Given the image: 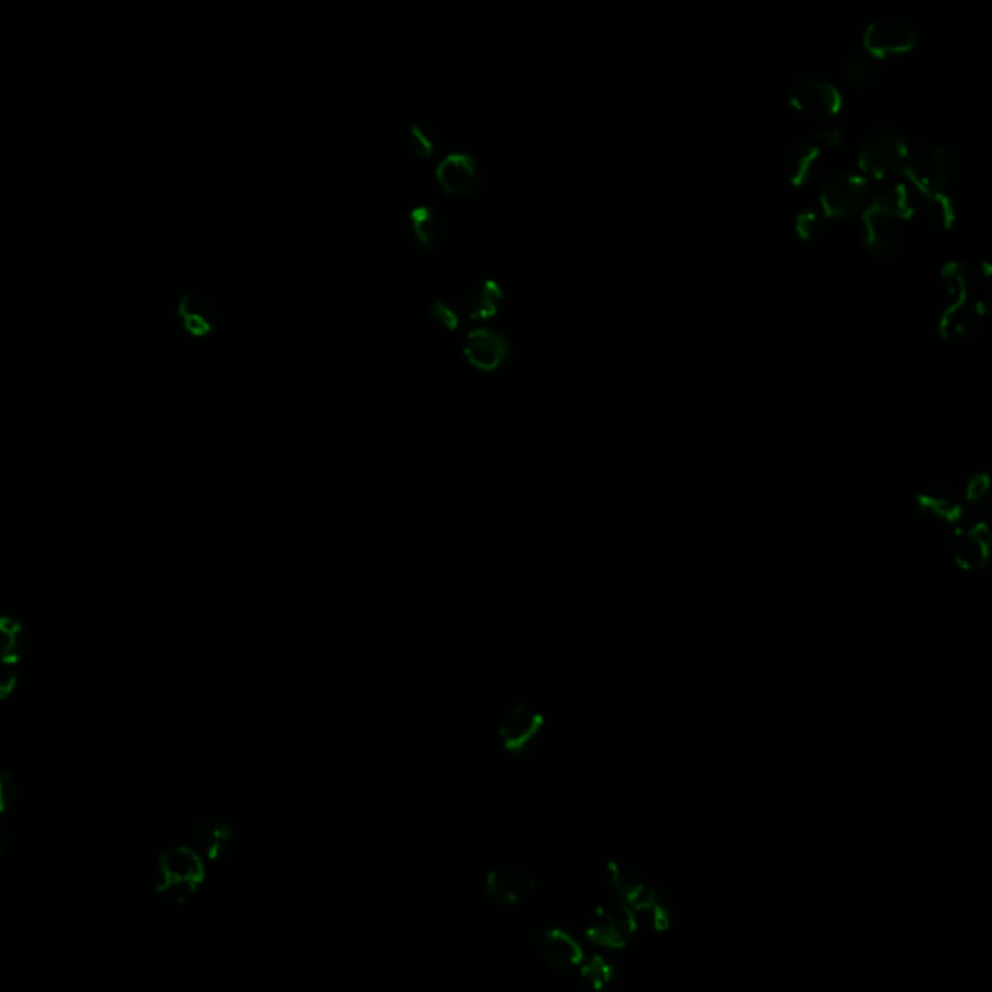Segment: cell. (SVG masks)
<instances>
[{"instance_id":"obj_1","label":"cell","mask_w":992,"mask_h":992,"mask_svg":"<svg viewBox=\"0 0 992 992\" xmlns=\"http://www.w3.org/2000/svg\"><path fill=\"white\" fill-rule=\"evenodd\" d=\"M915 214L914 204L904 184L869 202L862 209L864 246L880 258L892 256L899 249L906 223Z\"/></svg>"},{"instance_id":"obj_2","label":"cell","mask_w":992,"mask_h":992,"mask_svg":"<svg viewBox=\"0 0 992 992\" xmlns=\"http://www.w3.org/2000/svg\"><path fill=\"white\" fill-rule=\"evenodd\" d=\"M942 278L952 293V303L946 306L941 318V336L944 340H964L979 331L987 316L984 299L971 291V279L966 266L959 262H949L944 266Z\"/></svg>"},{"instance_id":"obj_3","label":"cell","mask_w":992,"mask_h":992,"mask_svg":"<svg viewBox=\"0 0 992 992\" xmlns=\"http://www.w3.org/2000/svg\"><path fill=\"white\" fill-rule=\"evenodd\" d=\"M161 880L157 892L173 904H186L206 879L201 855L191 847H174L159 859Z\"/></svg>"},{"instance_id":"obj_4","label":"cell","mask_w":992,"mask_h":992,"mask_svg":"<svg viewBox=\"0 0 992 992\" xmlns=\"http://www.w3.org/2000/svg\"><path fill=\"white\" fill-rule=\"evenodd\" d=\"M958 154L949 146H941L931 154H907L906 161L902 164V173L906 174L909 183L923 196L944 192L958 177Z\"/></svg>"},{"instance_id":"obj_5","label":"cell","mask_w":992,"mask_h":992,"mask_svg":"<svg viewBox=\"0 0 992 992\" xmlns=\"http://www.w3.org/2000/svg\"><path fill=\"white\" fill-rule=\"evenodd\" d=\"M909 148L904 136L888 126H872L859 148V167L874 179H886L906 161Z\"/></svg>"},{"instance_id":"obj_6","label":"cell","mask_w":992,"mask_h":992,"mask_svg":"<svg viewBox=\"0 0 992 992\" xmlns=\"http://www.w3.org/2000/svg\"><path fill=\"white\" fill-rule=\"evenodd\" d=\"M871 202L869 181L861 174L836 173L820 192L822 214L827 219H849L862 214Z\"/></svg>"},{"instance_id":"obj_7","label":"cell","mask_w":992,"mask_h":992,"mask_svg":"<svg viewBox=\"0 0 992 992\" xmlns=\"http://www.w3.org/2000/svg\"><path fill=\"white\" fill-rule=\"evenodd\" d=\"M640 929L638 917L627 904L603 906L593 914L585 931L588 941L605 949L627 948L628 942Z\"/></svg>"},{"instance_id":"obj_8","label":"cell","mask_w":992,"mask_h":992,"mask_svg":"<svg viewBox=\"0 0 992 992\" xmlns=\"http://www.w3.org/2000/svg\"><path fill=\"white\" fill-rule=\"evenodd\" d=\"M862 45L876 59L906 55L914 51L917 45V32L906 17H879L864 29Z\"/></svg>"},{"instance_id":"obj_9","label":"cell","mask_w":992,"mask_h":992,"mask_svg":"<svg viewBox=\"0 0 992 992\" xmlns=\"http://www.w3.org/2000/svg\"><path fill=\"white\" fill-rule=\"evenodd\" d=\"M789 104L797 113L809 119H830L842 111L844 97L832 82L820 78H801L793 86Z\"/></svg>"},{"instance_id":"obj_10","label":"cell","mask_w":992,"mask_h":992,"mask_svg":"<svg viewBox=\"0 0 992 992\" xmlns=\"http://www.w3.org/2000/svg\"><path fill=\"white\" fill-rule=\"evenodd\" d=\"M533 942L543 961L558 973L572 971L585 959L582 944L570 932L558 927H547L535 932Z\"/></svg>"},{"instance_id":"obj_11","label":"cell","mask_w":992,"mask_h":992,"mask_svg":"<svg viewBox=\"0 0 992 992\" xmlns=\"http://www.w3.org/2000/svg\"><path fill=\"white\" fill-rule=\"evenodd\" d=\"M543 725L545 717L537 710L525 704L513 705L510 714L506 715L505 722L498 727V739L503 749L512 757H522L530 749L531 742L537 739Z\"/></svg>"},{"instance_id":"obj_12","label":"cell","mask_w":992,"mask_h":992,"mask_svg":"<svg viewBox=\"0 0 992 992\" xmlns=\"http://www.w3.org/2000/svg\"><path fill=\"white\" fill-rule=\"evenodd\" d=\"M485 890L496 906H516L537 890V879L528 869H493Z\"/></svg>"},{"instance_id":"obj_13","label":"cell","mask_w":992,"mask_h":992,"mask_svg":"<svg viewBox=\"0 0 992 992\" xmlns=\"http://www.w3.org/2000/svg\"><path fill=\"white\" fill-rule=\"evenodd\" d=\"M436 181L450 196H468L477 191L480 167L468 154H450L436 169Z\"/></svg>"},{"instance_id":"obj_14","label":"cell","mask_w":992,"mask_h":992,"mask_svg":"<svg viewBox=\"0 0 992 992\" xmlns=\"http://www.w3.org/2000/svg\"><path fill=\"white\" fill-rule=\"evenodd\" d=\"M463 353L475 368L496 371L510 355V341L495 330L470 331Z\"/></svg>"},{"instance_id":"obj_15","label":"cell","mask_w":992,"mask_h":992,"mask_svg":"<svg viewBox=\"0 0 992 992\" xmlns=\"http://www.w3.org/2000/svg\"><path fill=\"white\" fill-rule=\"evenodd\" d=\"M954 560L961 570L973 572L981 570L989 562L991 555V535L987 523L973 525L969 531H961L954 541Z\"/></svg>"},{"instance_id":"obj_16","label":"cell","mask_w":992,"mask_h":992,"mask_svg":"<svg viewBox=\"0 0 992 992\" xmlns=\"http://www.w3.org/2000/svg\"><path fill=\"white\" fill-rule=\"evenodd\" d=\"M198 842H201L202 851L208 857L209 861H219L226 857L231 842H233V827L229 822L221 819L202 820L198 827Z\"/></svg>"},{"instance_id":"obj_17","label":"cell","mask_w":992,"mask_h":992,"mask_svg":"<svg viewBox=\"0 0 992 992\" xmlns=\"http://www.w3.org/2000/svg\"><path fill=\"white\" fill-rule=\"evenodd\" d=\"M410 233L419 249L431 251L443 239V219L435 209L419 206L410 214Z\"/></svg>"},{"instance_id":"obj_18","label":"cell","mask_w":992,"mask_h":992,"mask_svg":"<svg viewBox=\"0 0 992 992\" xmlns=\"http://www.w3.org/2000/svg\"><path fill=\"white\" fill-rule=\"evenodd\" d=\"M27 650V632L14 617H0V663L17 665Z\"/></svg>"},{"instance_id":"obj_19","label":"cell","mask_w":992,"mask_h":992,"mask_svg":"<svg viewBox=\"0 0 992 992\" xmlns=\"http://www.w3.org/2000/svg\"><path fill=\"white\" fill-rule=\"evenodd\" d=\"M179 316L183 320L184 328L191 331L192 336H206L214 330V323H216L214 306L202 297H184L183 303L179 306Z\"/></svg>"},{"instance_id":"obj_20","label":"cell","mask_w":992,"mask_h":992,"mask_svg":"<svg viewBox=\"0 0 992 992\" xmlns=\"http://www.w3.org/2000/svg\"><path fill=\"white\" fill-rule=\"evenodd\" d=\"M819 157L820 148L816 144L799 142V144L793 146L789 156H787V177H789L791 186L801 189V186L809 183Z\"/></svg>"},{"instance_id":"obj_21","label":"cell","mask_w":992,"mask_h":992,"mask_svg":"<svg viewBox=\"0 0 992 992\" xmlns=\"http://www.w3.org/2000/svg\"><path fill=\"white\" fill-rule=\"evenodd\" d=\"M845 74L857 89L876 86L882 74L880 59L872 57L871 52H855L845 62Z\"/></svg>"},{"instance_id":"obj_22","label":"cell","mask_w":992,"mask_h":992,"mask_svg":"<svg viewBox=\"0 0 992 992\" xmlns=\"http://www.w3.org/2000/svg\"><path fill=\"white\" fill-rule=\"evenodd\" d=\"M917 503H919L917 506H919L921 512L932 516V518L944 520V522H958L964 516V506L959 505L958 500L949 495L927 493V495L917 496Z\"/></svg>"},{"instance_id":"obj_23","label":"cell","mask_w":992,"mask_h":992,"mask_svg":"<svg viewBox=\"0 0 992 992\" xmlns=\"http://www.w3.org/2000/svg\"><path fill=\"white\" fill-rule=\"evenodd\" d=\"M503 299V289L496 281H485L483 288L477 289L468 301V314L471 320H487L498 309Z\"/></svg>"},{"instance_id":"obj_24","label":"cell","mask_w":992,"mask_h":992,"mask_svg":"<svg viewBox=\"0 0 992 992\" xmlns=\"http://www.w3.org/2000/svg\"><path fill=\"white\" fill-rule=\"evenodd\" d=\"M580 979L593 991H603L617 979V969L609 959L593 956L580 964Z\"/></svg>"},{"instance_id":"obj_25","label":"cell","mask_w":992,"mask_h":992,"mask_svg":"<svg viewBox=\"0 0 992 992\" xmlns=\"http://www.w3.org/2000/svg\"><path fill=\"white\" fill-rule=\"evenodd\" d=\"M927 201V218L932 226L939 229H949L956 223V208L954 202L949 201L944 192H934L924 196Z\"/></svg>"},{"instance_id":"obj_26","label":"cell","mask_w":992,"mask_h":992,"mask_svg":"<svg viewBox=\"0 0 992 992\" xmlns=\"http://www.w3.org/2000/svg\"><path fill=\"white\" fill-rule=\"evenodd\" d=\"M826 226L827 218L822 211H801L795 218V233L802 241H812V239L822 235V231L826 229Z\"/></svg>"},{"instance_id":"obj_27","label":"cell","mask_w":992,"mask_h":992,"mask_svg":"<svg viewBox=\"0 0 992 992\" xmlns=\"http://www.w3.org/2000/svg\"><path fill=\"white\" fill-rule=\"evenodd\" d=\"M431 316L436 323L443 324V328L448 331H453L460 326V318H458L456 309L450 303H445V301H435V305L431 309Z\"/></svg>"},{"instance_id":"obj_28","label":"cell","mask_w":992,"mask_h":992,"mask_svg":"<svg viewBox=\"0 0 992 992\" xmlns=\"http://www.w3.org/2000/svg\"><path fill=\"white\" fill-rule=\"evenodd\" d=\"M16 777L10 772H2L0 774V816L12 807V802L16 801Z\"/></svg>"},{"instance_id":"obj_29","label":"cell","mask_w":992,"mask_h":992,"mask_svg":"<svg viewBox=\"0 0 992 992\" xmlns=\"http://www.w3.org/2000/svg\"><path fill=\"white\" fill-rule=\"evenodd\" d=\"M17 687L16 665L0 663V702L14 694Z\"/></svg>"},{"instance_id":"obj_30","label":"cell","mask_w":992,"mask_h":992,"mask_svg":"<svg viewBox=\"0 0 992 992\" xmlns=\"http://www.w3.org/2000/svg\"><path fill=\"white\" fill-rule=\"evenodd\" d=\"M987 493H989V477L984 473L976 475L967 485V500H971V503H981Z\"/></svg>"},{"instance_id":"obj_31","label":"cell","mask_w":992,"mask_h":992,"mask_svg":"<svg viewBox=\"0 0 992 992\" xmlns=\"http://www.w3.org/2000/svg\"><path fill=\"white\" fill-rule=\"evenodd\" d=\"M820 144H824L826 148L834 149L839 148L844 144V131L837 129V126H827L824 131H820L816 134Z\"/></svg>"},{"instance_id":"obj_32","label":"cell","mask_w":992,"mask_h":992,"mask_svg":"<svg viewBox=\"0 0 992 992\" xmlns=\"http://www.w3.org/2000/svg\"><path fill=\"white\" fill-rule=\"evenodd\" d=\"M413 149L418 152V156L425 157L431 154V142L425 136H421V132H413Z\"/></svg>"},{"instance_id":"obj_33","label":"cell","mask_w":992,"mask_h":992,"mask_svg":"<svg viewBox=\"0 0 992 992\" xmlns=\"http://www.w3.org/2000/svg\"><path fill=\"white\" fill-rule=\"evenodd\" d=\"M7 839H9V834H7V827L2 826V822H0V855H2V851H4V847H7Z\"/></svg>"}]
</instances>
